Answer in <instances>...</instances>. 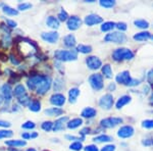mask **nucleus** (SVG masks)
Masks as SVG:
<instances>
[{
  "instance_id": "f257e3e1",
  "label": "nucleus",
  "mask_w": 153,
  "mask_h": 151,
  "mask_svg": "<svg viewBox=\"0 0 153 151\" xmlns=\"http://www.w3.org/2000/svg\"><path fill=\"white\" fill-rule=\"evenodd\" d=\"M56 59L60 61H70L76 60L78 55H76V50H57L54 53Z\"/></svg>"
},
{
  "instance_id": "f03ea898",
  "label": "nucleus",
  "mask_w": 153,
  "mask_h": 151,
  "mask_svg": "<svg viewBox=\"0 0 153 151\" xmlns=\"http://www.w3.org/2000/svg\"><path fill=\"white\" fill-rule=\"evenodd\" d=\"M117 82L127 86H136L140 84L139 80H134V79L131 78L129 71H123V73L118 74L117 76Z\"/></svg>"
},
{
  "instance_id": "7ed1b4c3",
  "label": "nucleus",
  "mask_w": 153,
  "mask_h": 151,
  "mask_svg": "<svg viewBox=\"0 0 153 151\" xmlns=\"http://www.w3.org/2000/svg\"><path fill=\"white\" fill-rule=\"evenodd\" d=\"M112 57L114 60H124V59H132L134 57V53L127 48H120L117 49L112 53Z\"/></svg>"
},
{
  "instance_id": "20e7f679",
  "label": "nucleus",
  "mask_w": 153,
  "mask_h": 151,
  "mask_svg": "<svg viewBox=\"0 0 153 151\" xmlns=\"http://www.w3.org/2000/svg\"><path fill=\"white\" fill-rule=\"evenodd\" d=\"M106 42H113V43H125L127 40V37L122 32H113L108 34L104 38Z\"/></svg>"
},
{
  "instance_id": "39448f33",
  "label": "nucleus",
  "mask_w": 153,
  "mask_h": 151,
  "mask_svg": "<svg viewBox=\"0 0 153 151\" xmlns=\"http://www.w3.org/2000/svg\"><path fill=\"white\" fill-rule=\"evenodd\" d=\"M90 85L94 90H101L103 88V77L100 74H95L89 78Z\"/></svg>"
},
{
  "instance_id": "423d86ee",
  "label": "nucleus",
  "mask_w": 153,
  "mask_h": 151,
  "mask_svg": "<svg viewBox=\"0 0 153 151\" xmlns=\"http://www.w3.org/2000/svg\"><path fill=\"white\" fill-rule=\"evenodd\" d=\"M46 78V76H41V75H37V76H33L31 77V79L28 80V87L31 89V90H37L40 85L42 84V82L44 81V79Z\"/></svg>"
},
{
  "instance_id": "0eeeda50",
  "label": "nucleus",
  "mask_w": 153,
  "mask_h": 151,
  "mask_svg": "<svg viewBox=\"0 0 153 151\" xmlns=\"http://www.w3.org/2000/svg\"><path fill=\"white\" fill-rule=\"evenodd\" d=\"M12 93L13 92H12V90H11V87L8 84H4V85H2L1 88H0V95H1V97L5 101H7V102H9V101L11 100Z\"/></svg>"
},
{
  "instance_id": "6e6552de",
  "label": "nucleus",
  "mask_w": 153,
  "mask_h": 151,
  "mask_svg": "<svg viewBox=\"0 0 153 151\" xmlns=\"http://www.w3.org/2000/svg\"><path fill=\"white\" fill-rule=\"evenodd\" d=\"M113 104V97L110 94H106V95L102 96L99 101V105L103 109H110Z\"/></svg>"
},
{
  "instance_id": "1a4fd4ad",
  "label": "nucleus",
  "mask_w": 153,
  "mask_h": 151,
  "mask_svg": "<svg viewBox=\"0 0 153 151\" xmlns=\"http://www.w3.org/2000/svg\"><path fill=\"white\" fill-rule=\"evenodd\" d=\"M120 123H123V120L120 118H107L101 121V126L104 128H113Z\"/></svg>"
},
{
  "instance_id": "9d476101",
  "label": "nucleus",
  "mask_w": 153,
  "mask_h": 151,
  "mask_svg": "<svg viewBox=\"0 0 153 151\" xmlns=\"http://www.w3.org/2000/svg\"><path fill=\"white\" fill-rule=\"evenodd\" d=\"M86 63H87L88 68L90 70H98L101 65H102V62L98 57L96 56H89L86 60Z\"/></svg>"
},
{
  "instance_id": "9b49d317",
  "label": "nucleus",
  "mask_w": 153,
  "mask_h": 151,
  "mask_svg": "<svg viewBox=\"0 0 153 151\" xmlns=\"http://www.w3.org/2000/svg\"><path fill=\"white\" fill-rule=\"evenodd\" d=\"M134 134V129L131 126H124L118 130L117 136L120 138H129L131 136H133Z\"/></svg>"
},
{
  "instance_id": "f8f14e48",
  "label": "nucleus",
  "mask_w": 153,
  "mask_h": 151,
  "mask_svg": "<svg viewBox=\"0 0 153 151\" xmlns=\"http://www.w3.org/2000/svg\"><path fill=\"white\" fill-rule=\"evenodd\" d=\"M81 25H82V21H81V19L78 18V16H71V18L68 19V30H71V31L79 29L81 27Z\"/></svg>"
},
{
  "instance_id": "ddd939ff",
  "label": "nucleus",
  "mask_w": 153,
  "mask_h": 151,
  "mask_svg": "<svg viewBox=\"0 0 153 151\" xmlns=\"http://www.w3.org/2000/svg\"><path fill=\"white\" fill-rule=\"evenodd\" d=\"M51 86V80L49 77H46L45 79H44V81L42 82V84L40 85V87L36 90V92L38 94H40V95H43V94H45L47 91L49 90V88H50Z\"/></svg>"
},
{
  "instance_id": "4468645a",
  "label": "nucleus",
  "mask_w": 153,
  "mask_h": 151,
  "mask_svg": "<svg viewBox=\"0 0 153 151\" xmlns=\"http://www.w3.org/2000/svg\"><path fill=\"white\" fill-rule=\"evenodd\" d=\"M41 37L44 41L49 42V43H55L58 40L59 35L56 32H49V33H42Z\"/></svg>"
},
{
  "instance_id": "2eb2a0df",
  "label": "nucleus",
  "mask_w": 153,
  "mask_h": 151,
  "mask_svg": "<svg viewBox=\"0 0 153 151\" xmlns=\"http://www.w3.org/2000/svg\"><path fill=\"white\" fill-rule=\"evenodd\" d=\"M85 23L87 26H94V25L102 23V19L97 14H90L85 18Z\"/></svg>"
},
{
  "instance_id": "dca6fc26",
  "label": "nucleus",
  "mask_w": 153,
  "mask_h": 151,
  "mask_svg": "<svg viewBox=\"0 0 153 151\" xmlns=\"http://www.w3.org/2000/svg\"><path fill=\"white\" fill-rule=\"evenodd\" d=\"M50 102L52 103L53 105L56 106H62L65 102V97L62 95V94H54V95L51 96L50 98Z\"/></svg>"
},
{
  "instance_id": "f3484780",
  "label": "nucleus",
  "mask_w": 153,
  "mask_h": 151,
  "mask_svg": "<svg viewBox=\"0 0 153 151\" xmlns=\"http://www.w3.org/2000/svg\"><path fill=\"white\" fill-rule=\"evenodd\" d=\"M13 95L18 98H21V97H24V96L27 95V92H26V88L24 87L23 85H18L13 90Z\"/></svg>"
},
{
  "instance_id": "a211bd4d",
  "label": "nucleus",
  "mask_w": 153,
  "mask_h": 151,
  "mask_svg": "<svg viewBox=\"0 0 153 151\" xmlns=\"http://www.w3.org/2000/svg\"><path fill=\"white\" fill-rule=\"evenodd\" d=\"M68 121V118H58L57 121H56L55 123H54V125H53V131L54 132H57V131L59 130H62L63 129V125H65V123Z\"/></svg>"
},
{
  "instance_id": "6ab92c4d",
  "label": "nucleus",
  "mask_w": 153,
  "mask_h": 151,
  "mask_svg": "<svg viewBox=\"0 0 153 151\" xmlns=\"http://www.w3.org/2000/svg\"><path fill=\"white\" fill-rule=\"evenodd\" d=\"M96 113H97V111H96L94 108L87 107L82 111V116L83 118H92L96 115Z\"/></svg>"
},
{
  "instance_id": "aec40b11",
  "label": "nucleus",
  "mask_w": 153,
  "mask_h": 151,
  "mask_svg": "<svg viewBox=\"0 0 153 151\" xmlns=\"http://www.w3.org/2000/svg\"><path fill=\"white\" fill-rule=\"evenodd\" d=\"M80 95V90L78 88H73L70 90L68 92V97H70V102L71 103H75L76 101V98Z\"/></svg>"
},
{
  "instance_id": "412c9836",
  "label": "nucleus",
  "mask_w": 153,
  "mask_h": 151,
  "mask_svg": "<svg viewBox=\"0 0 153 151\" xmlns=\"http://www.w3.org/2000/svg\"><path fill=\"white\" fill-rule=\"evenodd\" d=\"M46 24H47L48 27L52 29H57L59 27V21L54 16H48L47 19H46Z\"/></svg>"
},
{
  "instance_id": "4be33fe9",
  "label": "nucleus",
  "mask_w": 153,
  "mask_h": 151,
  "mask_svg": "<svg viewBox=\"0 0 153 151\" xmlns=\"http://www.w3.org/2000/svg\"><path fill=\"white\" fill-rule=\"evenodd\" d=\"M62 113H63V110L57 107H52V108H49V109L45 110V115H47L49 116H57V115H62Z\"/></svg>"
},
{
  "instance_id": "5701e85b",
  "label": "nucleus",
  "mask_w": 153,
  "mask_h": 151,
  "mask_svg": "<svg viewBox=\"0 0 153 151\" xmlns=\"http://www.w3.org/2000/svg\"><path fill=\"white\" fill-rule=\"evenodd\" d=\"M131 101V97L130 96H128V95H125V96H122L120 99L117 100V108H122L123 106H125L126 104H128Z\"/></svg>"
},
{
  "instance_id": "b1692460",
  "label": "nucleus",
  "mask_w": 153,
  "mask_h": 151,
  "mask_svg": "<svg viewBox=\"0 0 153 151\" xmlns=\"http://www.w3.org/2000/svg\"><path fill=\"white\" fill-rule=\"evenodd\" d=\"M63 42H65V45L68 46V47H74L76 45V38L74 35H71V34H70V35L65 36V39H63Z\"/></svg>"
},
{
  "instance_id": "393cba45",
  "label": "nucleus",
  "mask_w": 153,
  "mask_h": 151,
  "mask_svg": "<svg viewBox=\"0 0 153 151\" xmlns=\"http://www.w3.org/2000/svg\"><path fill=\"white\" fill-rule=\"evenodd\" d=\"M82 123H83L82 118H74V120H71L68 123V128L73 130V129L79 128Z\"/></svg>"
},
{
  "instance_id": "a878e982",
  "label": "nucleus",
  "mask_w": 153,
  "mask_h": 151,
  "mask_svg": "<svg viewBox=\"0 0 153 151\" xmlns=\"http://www.w3.org/2000/svg\"><path fill=\"white\" fill-rule=\"evenodd\" d=\"M150 37H151L150 33H148V32H141V33H138L137 35H135L134 39L136 41H145L149 39Z\"/></svg>"
},
{
  "instance_id": "bb28decb",
  "label": "nucleus",
  "mask_w": 153,
  "mask_h": 151,
  "mask_svg": "<svg viewBox=\"0 0 153 151\" xmlns=\"http://www.w3.org/2000/svg\"><path fill=\"white\" fill-rule=\"evenodd\" d=\"M112 140L111 137H109V136H106V135H100V136H97V137H95L93 141L94 142H98V143H102V142H110V141Z\"/></svg>"
},
{
  "instance_id": "cd10ccee",
  "label": "nucleus",
  "mask_w": 153,
  "mask_h": 151,
  "mask_svg": "<svg viewBox=\"0 0 153 151\" xmlns=\"http://www.w3.org/2000/svg\"><path fill=\"white\" fill-rule=\"evenodd\" d=\"M29 108H30V110L37 112V111H39V110L41 109V103L39 102L38 100H33L31 103H30Z\"/></svg>"
},
{
  "instance_id": "c85d7f7f",
  "label": "nucleus",
  "mask_w": 153,
  "mask_h": 151,
  "mask_svg": "<svg viewBox=\"0 0 153 151\" xmlns=\"http://www.w3.org/2000/svg\"><path fill=\"white\" fill-rule=\"evenodd\" d=\"M26 144H27L26 141H23V140H10L6 142V145L16 146V147H22V146H25Z\"/></svg>"
},
{
  "instance_id": "c756f323",
  "label": "nucleus",
  "mask_w": 153,
  "mask_h": 151,
  "mask_svg": "<svg viewBox=\"0 0 153 151\" xmlns=\"http://www.w3.org/2000/svg\"><path fill=\"white\" fill-rule=\"evenodd\" d=\"M102 74L106 78H112V70L109 64H105L102 68Z\"/></svg>"
},
{
  "instance_id": "7c9ffc66",
  "label": "nucleus",
  "mask_w": 153,
  "mask_h": 151,
  "mask_svg": "<svg viewBox=\"0 0 153 151\" xmlns=\"http://www.w3.org/2000/svg\"><path fill=\"white\" fill-rule=\"evenodd\" d=\"M134 24L136 25V27H138V28H140V29H147L148 27H149L148 22H146L145 19H136L134 22Z\"/></svg>"
},
{
  "instance_id": "2f4dec72",
  "label": "nucleus",
  "mask_w": 153,
  "mask_h": 151,
  "mask_svg": "<svg viewBox=\"0 0 153 151\" xmlns=\"http://www.w3.org/2000/svg\"><path fill=\"white\" fill-rule=\"evenodd\" d=\"M115 27V24L112 23V22H107V23H104L101 26V31L102 32H107L112 30Z\"/></svg>"
},
{
  "instance_id": "473e14b6",
  "label": "nucleus",
  "mask_w": 153,
  "mask_h": 151,
  "mask_svg": "<svg viewBox=\"0 0 153 151\" xmlns=\"http://www.w3.org/2000/svg\"><path fill=\"white\" fill-rule=\"evenodd\" d=\"M3 12H4V13H6V14H8V16H16V14L19 13L18 10L11 8V7L8 6V5H4L3 6Z\"/></svg>"
},
{
  "instance_id": "72a5a7b5",
  "label": "nucleus",
  "mask_w": 153,
  "mask_h": 151,
  "mask_svg": "<svg viewBox=\"0 0 153 151\" xmlns=\"http://www.w3.org/2000/svg\"><path fill=\"white\" fill-rule=\"evenodd\" d=\"M76 50L79 51V52H81V53H84V54H86V53H89V52H91L92 51V48H91V46H88V45H79L78 46V48H76Z\"/></svg>"
},
{
  "instance_id": "f704fd0d",
  "label": "nucleus",
  "mask_w": 153,
  "mask_h": 151,
  "mask_svg": "<svg viewBox=\"0 0 153 151\" xmlns=\"http://www.w3.org/2000/svg\"><path fill=\"white\" fill-rule=\"evenodd\" d=\"M100 5L105 7V8H110V7H113L115 5V1H112V0H101Z\"/></svg>"
},
{
  "instance_id": "c9c22d12",
  "label": "nucleus",
  "mask_w": 153,
  "mask_h": 151,
  "mask_svg": "<svg viewBox=\"0 0 153 151\" xmlns=\"http://www.w3.org/2000/svg\"><path fill=\"white\" fill-rule=\"evenodd\" d=\"M19 102L21 103L22 105H30V103H31V99L29 98V96L28 95H26V96H24V97H21V98H19Z\"/></svg>"
},
{
  "instance_id": "e433bc0d",
  "label": "nucleus",
  "mask_w": 153,
  "mask_h": 151,
  "mask_svg": "<svg viewBox=\"0 0 153 151\" xmlns=\"http://www.w3.org/2000/svg\"><path fill=\"white\" fill-rule=\"evenodd\" d=\"M42 129L44 131H46V132H49V131H51L53 129V123L51 122H44L42 123Z\"/></svg>"
},
{
  "instance_id": "4c0bfd02",
  "label": "nucleus",
  "mask_w": 153,
  "mask_h": 151,
  "mask_svg": "<svg viewBox=\"0 0 153 151\" xmlns=\"http://www.w3.org/2000/svg\"><path fill=\"white\" fill-rule=\"evenodd\" d=\"M70 148L74 151H80L83 148V145H82V143H80V142H75V143H73V144H71Z\"/></svg>"
},
{
  "instance_id": "58836bf2",
  "label": "nucleus",
  "mask_w": 153,
  "mask_h": 151,
  "mask_svg": "<svg viewBox=\"0 0 153 151\" xmlns=\"http://www.w3.org/2000/svg\"><path fill=\"white\" fill-rule=\"evenodd\" d=\"M12 136V132L10 130H1L0 131V138H8Z\"/></svg>"
},
{
  "instance_id": "ea45409f",
  "label": "nucleus",
  "mask_w": 153,
  "mask_h": 151,
  "mask_svg": "<svg viewBox=\"0 0 153 151\" xmlns=\"http://www.w3.org/2000/svg\"><path fill=\"white\" fill-rule=\"evenodd\" d=\"M68 13H66V11L63 10V9H61L60 12L58 13V19L61 22H65L68 19Z\"/></svg>"
},
{
  "instance_id": "a19ab883",
  "label": "nucleus",
  "mask_w": 153,
  "mask_h": 151,
  "mask_svg": "<svg viewBox=\"0 0 153 151\" xmlns=\"http://www.w3.org/2000/svg\"><path fill=\"white\" fill-rule=\"evenodd\" d=\"M62 87H63L62 81H61L60 79H57V80L55 81V83H54V90H55V91H60Z\"/></svg>"
},
{
  "instance_id": "79ce46f5",
  "label": "nucleus",
  "mask_w": 153,
  "mask_h": 151,
  "mask_svg": "<svg viewBox=\"0 0 153 151\" xmlns=\"http://www.w3.org/2000/svg\"><path fill=\"white\" fill-rule=\"evenodd\" d=\"M142 126L146 129H152L153 128V120H146L142 123Z\"/></svg>"
},
{
  "instance_id": "37998d69",
  "label": "nucleus",
  "mask_w": 153,
  "mask_h": 151,
  "mask_svg": "<svg viewBox=\"0 0 153 151\" xmlns=\"http://www.w3.org/2000/svg\"><path fill=\"white\" fill-rule=\"evenodd\" d=\"M32 7V4L30 3H21L19 5V10H27V9L31 8Z\"/></svg>"
},
{
  "instance_id": "c03bdc74",
  "label": "nucleus",
  "mask_w": 153,
  "mask_h": 151,
  "mask_svg": "<svg viewBox=\"0 0 153 151\" xmlns=\"http://www.w3.org/2000/svg\"><path fill=\"white\" fill-rule=\"evenodd\" d=\"M24 129H28V130H31V129H34L35 128V123H34L33 122H27L25 123L23 126H22Z\"/></svg>"
},
{
  "instance_id": "a18cd8bd",
  "label": "nucleus",
  "mask_w": 153,
  "mask_h": 151,
  "mask_svg": "<svg viewBox=\"0 0 153 151\" xmlns=\"http://www.w3.org/2000/svg\"><path fill=\"white\" fill-rule=\"evenodd\" d=\"M115 27H117L120 31H126V30H127V25L125 23H118L115 25Z\"/></svg>"
},
{
  "instance_id": "49530a36",
  "label": "nucleus",
  "mask_w": 153,
  "mask_h": 151,
  "mask_svg": "<svg viewBox=\"0 0 153 151\" xmlns=\"http://www.w3.org/2000/svg\"><path fill=\"white\" fill-rule=\"evenodd\" d=\"M115 146L114 145H106L101 149V151H114Z\"/></svg>"
},
{
  "instance_id": "de8ad7c7",
  "label": "nucleus",
  "mask_w": 153,
  "mask_h": 151,
  "mask_svg": "<svg viewBox=\"0 0 153 151\" xmlns=\"http://www.w3.org/2000/svg\"><path fill=\"white\" fill-rule=\"evenodd\" d=\"M85 151H98V148L95 145H89L85 147Z\"/></svg>"
},
{
  "instance_id": "09e8293b",
  "label": "nucleus",
  "mask_w": 153,
  "mask_h": 151,
  "mask_svg": "<svg viewBox=\"0 0 153 151\" xmlns=\"http://www.w3.org/2000/svg\"><path fill=\"white\" fill-rule=\"evenodd\" d=\"M10 125H11V123H9V122H6V121L0 120V127H2V128H8V127H10Z\"/></svg>"
},
{
  "instance_id": "8fccbe9b",
  "label": "nucleus",
  "mask_w": 153,
  "mask_h": 151,
  "mask_svg": "<svg viewBox=\"0 0 153 151\" xmlns=\"http://www.w3.org/2000/svg\"><path fill=\"white\" fill-rule=\"evenodd\" d=\"M148 82L150 84H153V70L150 71L149 74H148Z\"/></svg>"
},
{
  "instance_id": "3c124183",
  "label": "nucleus",
  "mask_w": 153,
  "mask_h": 151,
  "mask_svg": "<svg viewBox=\"0 0 153 151\" xmlns=\"http://www.w3.org/2000/svg\"><path fill=\"white\" fill-rule=\"evenodd\" d=\"M7 24H8V26L10 27V28H16V22H13V21H7Z\"/></svg>"
},
{
  "instance_id": "603ef678",
  "label": "nucleus",
  "mask_w": 153,
  "mask_h": 151,
  "mask_svg": "<svg viewBox=\"0 0 153 151\" xmlns=\"http://www.w3.org/2000/svg\"><path fill=\"white\" fill-rule=\"evenodd\" d=\"M65 138H66V139H70V140H80L78 137H75V136H70V135L65 136Z\"/></svg>"
},
{
  "instance_id": "864d4df0",
  "label": "nucleus",
  "mask_w": 153,
  "mask_h": 151,
  "mask_svg": "<svg viewBox=\"0 0 153 151\" xmlns=\"http://www.w3.org/2000/svg\"><path fill=\"white\" fill-rule=\"evenodd\" d=\"M115 89V85L114 84H110L109 87H108V91H113Z\"/></svg>"
},
{
  "instance_id": "5fc2aeb1",
  "label": "nucleus",
  "mask_w": 153,
  "mask_h": 151,
  "mask_svg": "<svg viewBox=\"0 0 153 151\" xmlns=\"http://www.w3.org/2000/svg\"><path fill=\"white\" fill-rule=\"evenodd\" d=\"M89 133V129L88 128H86V129H84V130L81 131V135H85V134H87Z\"/></svg>"
},
{
  "instance_id": "6e6d98bb",
  "label": "nucleus",
  "mask_w": 153,
  "mask_h": 151,
  "mask_svg": "<svg viewBox=\"0 0 153 151\" xmlns=\"http://www.w3.org/2000/svg\"><path fill=\"white\" fill-rule=\"evenodd\" d=\"M23 138H25V139H30L31 138V134H23Z\"/></svg>"
},
{
  "instance_id": "4d7b16f0",
  "label": "nucleus",
  "mask_w": 153,
  "mask_h": 151,
  "mask_svg": "<svg viewBox=\"0 0 153 151\" xmlns=\"http://www.w3.org/2000/svg\"><path fill=\"white\" fill-rule=\"evenodd\" d=\"M150 102H151V104H153V95L151 96V99H150Z\"/></svg>"
},
{
  "instance_id": "13d9d810",
  "label": "nucleus",
  "mask_w": 153,
  "mask_h": 151,
  "mask_svg": "<svg viewBox=\"0 0 153 151\" xmlns=\"http://www.w3.org/2000/svg\"><path fill=\"white\" fill-rule=\"evenodd\" d=\"M27 151H36V150H35V149H28Z\"/></svg>"
},
{
  "instance_id": "bf43d9fd",
  "label": "nucleus",
  "mask_w": 153,
  "mask_h": 151,
  "mask_svg": "<svg viewBox=\"0 0 153 151\" xmlns=\"http://www.w3.org/2000/svg\"><path fill=\"white\" fill-rule=\"evenodd\" d=\"M1 103H2V99L0 98V104H1Z\"/></svg>"
},
{
  "instance_id": "052dcab7",
  "label": "nucleus",
  "mask_w": 153,
  "mask_h": 151,
  "mask_svg": "<svg viewBox=\"0 0 153 151\" xmlns=\"http://www.w3.org/2000/svg\"><path fill=\"white\" fill-rule=\"evenodd\" d=\"M151 38H152V39H153V36H152V37H151Z\"/></svg>"
},
{
  "instance_id": "680f3d73",
  "label": "nucleus",
  "mask_w": 153,
  "mask_h": 151,
  "mask_svg": "<svg viewBox=\"0 0 153 151\" xmlns=\"http://www.w3.org/2000/svg\"><path fill=\"white\" fill-rule=\"evenodd\" d=\"M152 145H153V141H152Z\"/></svg>"
}]
</instances>
